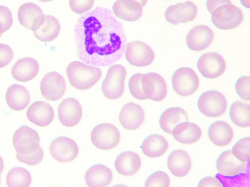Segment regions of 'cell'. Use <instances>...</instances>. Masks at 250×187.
I'll return each mask as SVG.
<instances>
[{"instance_id":"26","label":"cell","mask_w":250,"mask_h":187,"mask_svg":"<svg viewBox=\"0 0 250 187\" xmlns=\"http://www.w3.org/2000/svg\"><path fill=\"white\" fill-rule=\"evenodd\" d=\"M113 178L111 170L106 166L98 164L90 167L85 172L84 180L90 187H104L110 184Z\"/></svg>"},{"instance_id":"35","label":"cell","mask_w":250,"mask_h":187,"mask_svg":"<svg viewBox=\"0 0 250 187\" xmlns=\"http://www.w3.org/2000/svg\"><path fill=\"white\" fill-rule=\"evenodd\" d=\"M143 74L136 73L132 75L128 81V89L131 94L135 98L144 100L146 99L142 88L141 79Z\"/></svg>"},{"instance_id":"13","label":"cell","mask_w":250,"mask_h":187,"mask_svg":"<svg viewBox=\"0 0 250 187\" xmlns=\"http://www.w3.org/2000/svg\"><path fill=\"white\" fill-rule=\"evenodd\" d=\"M141 85L146 98L153 101H161L167 95V83L164 78L156 73L144 74L141 79Z\"/></svg>"},{"instance_id":"46","label":"cell","mask_w":250,"mask_h":187,"mask_svg":"<svg viewBox=\"0 0 250 187\" xmlns=\"http://www.w3.org/2000/svg\"><path fill=\"white\" fill-rule=\"evenodd\" d=\"M4 168V162L2 158L0 155V173H1Z\"/></svg>"},{"instance_id":"9","label":"cell","mask_w":250,"mask_h":187,"mask_svg":"<svg viewBox=\"0 0 250 187\" xmlns=\"http://www.w3.org/2000/svg\"><path fill=\"white\" fill-rule=\"evenodd\" d=\"M197 68L204 77L214 79L218 77L225 72L226 63L219 54L209 52L200 56L197 62Z\"/></svg>"},{"instance_id":"6","label":"cell","mask_w":250,"mask_h":187,"mask_svg":"<svg viewBox=\"0 0 250 187\" xmlns=\"http://www.w3.org/2000/svg\"><path fill=\"white\" fill-rule=\"evenodd\" d=\"M90 139L96 148L102 150H109L114 148L119 144L120 133L114 125L103 123L93 128Z\"/></svg>"},{"instance_id":"12","label":"cell","mask_w":250,"mask_h":187,"mask_svg":"<svg viewBox=\"0 0 250 187\" xmlns=\"http://www.w3.org/2000/svg\"><path fill=\"white\" fill-rule=\"evenodd\" d=\"M66 87L63 77L55 71L47 73L40 82V91L42 96L51 101L61 99L65 93Z\"/></svg>"},{"instance_id":"28","label":"cell","mask_w":250,"mask_h":187,"mask_svg":"<svg viewBox=\"0 0 250 187\" xmlns=\"http://www.w3.org/2000/svg\"><path fill=\"white\" fill-rule=\"evenodd\" d=\"M208 135L209 140L214 145L223 147L229 144L233 137V131L226 121L218 120L209 126Z\"/></svg>"},{"instance_id":"25","label":"cell","mask_w":250,"mask_h":187,"mask_svg":"<svg viewBox=\"0 0 250 187\" xmlns=\"http://www.w3.org/2000/svg\"><path fill=\"white\" fill-rule=\"evenodd\" d=\"M30 98L27 89L18 84L10 86L5 93L7 104L10 109L16 111L25 109L30 102Z\"/></svg>"},{"instance_id":"27","label":"cell","mask_w":250,"mask_h":187,"mask_svg":"<svg viewBox=\"0 0 250 187\" xmlns=\"http://www.w3.org/2000/svg\"><path fill=\"white\" fill-rule=\"evenodd\" d=\"M171 134L178 142L189 145L200 139L202 135V131L195 123L186 121L175 126Z\"/></svg>"},{"instance_id":"19","label":"cell","mask_w":250,"mask_h":187,"mask_svg":"<svg viewBox=\"0 0 250 187\" xmlns=\"http://www.w3.org/2000/svg\"><path fill=\"white\" fill-rule=\"evenodd\" d=\"M29 121L41 127L49 125L54 118L53 107L48 102L37 101L31 104L26 112Z\"/></svg>"},{"instance_id":"5","label":"cell","mask_w":250,"mask_h":187,"mask_svg":"<svg viewBox=\"0 0 250 187\" xmlns=\"http://www.w3.org/2000/svg\"><path fill=\"white\" fill-rule=\"evenodd\" d=\"M227 105V99L223 94L214 90L204 92L197 102L199 111L208 117L221 116L225 112Z\"/></svg>"},{"instance_id":"29","label":"cell","mask_w":250,"mask_h":187,"mask_svg":"<svg viewBox=\"0 0 250 187\" xmlns=\"http://www.w3.org/2000/svg\"><path fill=\"white\" fill-rule=\"evenodd\" d=\"M188 120L186 111L182 108L173 107L165 110L160 115L159 125L165 132L171 134L173 128L179 123Z\"/></svg>"},{"instance_id":"30","label":"cell","mask_w":250,"mask_h":187,"mask_svg":"<svg viewBox=\"0 0 250 187\" xmlns=\"http://www.w3.org/2000/svg\"><path fill=\"white\" fill-rule=\"evenodd\" d=\"M141 147L146 156L156 158L162 156L166 152L168 148V143L162 135L152 134L144 139Z\"/></svg>"},{"instance_id":"18","label":"cell","mask_w":250,"mask_h":187,"mask_svg":"<svg viewBox=\"0 0 250 187\" xmlns=\"http://www.w3.org/2000/svg\"><path fill=\"white\" fill-rule=\"evenodd\" d=\"M145 115V112L141 106L130 102L122 107L119 114V120L125 129L135 130L143 124Z\"/></svg>"},{"instance_id":"36","label":"cell","mask_w":250,"mask_h":187,"mask_svg":"<svg viewBox=\"0 0 250 187\" xmlns=\"http://www.w3.org/2000/svg\"><path fill=\"white\" fill-rule=\"evenodd\" d=\"M239 174V175L237 174L232 176L230 178L228 176L218 173L215 177L222 183L223 187L246 186L244 184L247 183V181L249 182V174L246 173Z\"/></svg>"},{"instance_id":"2","label":"cell","mask_w":250,"mask_h":187,"mask_svg":"<svg viewBox=\"0 0 250 187\" xmlns=\"http://www.w3.org/2000/svg\"><path fill=\"white\" fill-rule=\"evenodd\" d=\"M66 73L71 85L79 90L90 89L99 81L102 74L99 68L77 60L68 65Z\"/></svg>"},{"instance_id":"16","label":"cell","mask_w":250,"mask_h":187,"mask_svg":"<svg viewBox=\"0 0 250 187\" xmlns=\"http://www.w3.org/2000/svg\"><path fill=\"white\" fill-rule=\"evenodd\" d=\"M58 118L60 123L66 127H72L80 121L83 108L75 98L67 97L63 99L58 108Z\"/></svg>"},{"instance_id":"37","label":"cell","mask_w":250,"mask_h":187,"mask_svg":"<svg viewBox=\"0 0 250 187\" xmlns=\"http://www.w3.org/2000/svg\"><path fill=\"white\" fill-rule=\"evenodd\" d=\"M170 178L163 171H157L150 174L146 179L145 187H169Z\"/></svg>"},{"instance_id":"24","label":"cell","mask_w":250,"mask_h":187,"mask_svg":"<svg viewBox=\"0 0 250 187\" xmlns=\"http://www.w3.org/2000/svg\"><path fill=\"white\" fill-rule=\"evenodd\" d=\"M141 159L136 152L127 150L120 153L114 162L116 171L125 176L133 175L141 167Z\"/></svg>"},{"instance_id":"49","label":"cell","mask_w":250,"mask_h":187,"mask_svg":"<svg viewBox=\"0 0 250 187\" xmlns=\"http://www.w3.org/2000/svg\"><path fill=\"white\" fill-rule=\"evenodd\" d=\"M0 183H1V176H0Z\"/></svg>"},{"instance_id":"21","label":"cell","mask_w":250,"mask_h":187,"mask_svg":"<svg viewBox=\"0 0 250 187\" xmlns=\"http://www.w3.org/2000/svg\"><path fill=\"white\" fill-rule=\"evenodd\" d=\"M40 67L38 61L31 57L18 59L11 70V75L16 80L26 82L33 79L38 74Z\"/></svg>"},{"instance_id":"51","label":"cell","mask_w":250,"mask_h":187,"mask_svg":"<svg viewBox=\"0 0 250 187\" xmlns=\"http://www.w3.org/2000/svg\"></svg>"},{"instance_id":"44","label":"cell","mask_w":250,"mask_h":187,"mask_svg":"<svg viewBox=\"0 0 250 187\" xmlns=\"http://www.w3.org/2000/svg\"><path fill=\"white\" fill-rule=\"evenodd\" d=\"M227 4H231L230 0H207L206 7L207 10L211 13L218 6Z\"/></svg>"},{"instance_id":"23","label":"cell","mask_w":250,"mask_h":187,"mask_svg":"<svg viewBox=\"0 0 250 187\" xmlns=\"http://www.w3.org/2000/svg\"><path fill=\"white\" fill-rule=\"evenodd\" d=\"M112 11L121 19L135 21L142 17L143 7L135 0H117L113 4Z\"/></svg>"},{"instance_id":"15","label":"cell","mask_w":250,"mask_h":187,"mask_svg":"<svg viewBox=\"0 0 250 187\" xmlns=\"http://www.w3.org/2000/svg\"><path fill=\"white\" fill-rule=\"evenodd\" d=\"M20 23L31 31L38 30L44 23L45 16L40 7L32 2L21 5L18 10Z\"/></svg>"},{"instance_id":"32","label":"cell","mask_w":250,"mask_h":187,"mask_svg":"<svg viewBox=\"0 0 250 187\" xmlns=\"http://www.w3.org/2000/svg\"><path fill=\"white\" fill-rule=\"evenodd\" d=\"M250 104L237 100L231 105L229 116L231 121L240 128H248L250 125Z\"/></svg>"},{"instance_id":"43","label":"cell","mask_w":250,"mask_h":187,"mask_svg":"<svg viewBox=\"0 0 250 187\" xmlns=\"http://www.w3.org/2000/svg\"><path fill=\"white\" fill-rule=\"evenodd\" d=\"M198 187H222L221 182L216 177L207 176L201 179L198 183Z\"/></svg>"},{"instance_id":"14","label":"cell","mask_w":250,"mask_h":187,"mask_svg":"<svg viewBox=\"0 0 250 187\" xmlns=\"http://www.w3.org/2000/svg\"><path fill=\"white\" fill-rule=\"evenodd\" d=\"M198 12L197 6L193 2L186 1L169 6L164 14L166 20L171 24L177 25L193 21Z\"/></svg>"},{"instance_id":"17","label":"cell","mask_w":250,"mask_h":187,"mask_svg":"<svg viewBox=\"0 0 250 187\" xmlns=\"http://www.w3.org/2000/svg\"><path fill=\"white\" fill-rule=\"evenodd\" d=\"M214 38L212 30L205 25L193 27L186 36V42L188 48L193 51H201L208 47Z\"/></svg>"},{"instance_id":"50","label":"cell","mask_w":250,"mask_h":187,"mask_svg":"<svg viewBox=\"0 0 250 187\" xmlns=\"http://www.w3.org/2000/svg\"><path fill=\"white\" fill-rule=\"evenodd\" d=\"M2 34H0V37L2 36Z\"/></svg>"},{"instance_id":"7","label":"cell","mask_w":250,"mask_h":187,"mask_svg":"<svg viewBox=\"0 0 250 187\" xmlns=\"http://www.w3.org/2000/svg\"><path fill=\"white\" fill-rule=\"evenodd\" d=\"M173 90L177 94L186 97L194 93L199 86V79L195 71L189 67H180L171 78Z\"/></svg>"},{"instance_id":"48","label":"cell","mask_w":250,"mask_h":187,"mask_svg":"<svg viewBox=\"0 0 250 187\" xmlns=\"http://www.w3.org/2000/svg\"><path fill=\"white\" fill-rule=\"evenodd\" d=\"M41 2H49V1H52L53 0H38Z\"/></svg>"},{"instance_id":"20","label":"cell","mask_w":250,"mask_h":187,"mask_svg":"<svg viewBox=\"0 0 250 187\" xmlns=\"http://www.w3.org/2000/svg\"><path fill=\"white\" fill-rule=\"evenodd\" d=\"M248 163L243 162L236 158L231 150L223 151L218 157L216 168L222 175L232 176L245 172Z\"/></svg>"},{"instance_id":"8","label":"cell","mask_w":250,"mask_h":187,"mask_svg":"<svg viewBox=\"0 0 250 187\" xmlns=\"http://www.w3.org/2000/svg\"><path fill=\"white\" fill-rule=\"evenodd\" d=\"M40 136L36 131L23 125L15 131L12 143L17 152L29 154L34 152L40 147Z\"/></svg>"},{"instance_id":"39","label":"cell","mask_w":250,"mask_h":187,"mask_svg":"<svg viewBox=\"0 0 250 187\" xmlns=\"http://www.w3.org/2000/svg\"><path fill=\"white\" fill-rule=\"evenodd\" d=\"M250 76L244 75L239 77L235 85L237 94L245 101H250Z\"/></svg>"},{"instance_id":"38","label":"cell","mask_w":250,"mask_h":187,"mask_svg":"<svg viewBox=\"0 0 250 187\" xmlns=\"http://www.w3.org/2000/svg\"><path fill=\"white\" fill-rule=\"evenodd\" d=\"M44 153L42 149L39 147L36 151L29 154H22L17 152L16 158L21 163L29 166H35L39 164L43 159Z\"/></svg>"},{"instance_id":"22","label":"cell","mask_w":250,"mask_h":187,"mask_svg":"<svg viewBox=\"0 0 250 187\" xmlns=\"http://www.w3.org/2000/svg\"><path fill=\"white\" fill-rule=\"evenodd\" d=\"M167 166L173 175L184 177L189 172L191 168V159L189 154L182 149H176L169 154Z\"/></svg>"},{"instance_id":"47","label":"cell","mask_w":250,"mask_h":187,"mask_svg":"<svg viewBox=\"0 0 250 187\" xmlns=\"http://www.w3.org/2000/svg\"><path fill=\"white\" fill-rule=\"evenodd\" d=\"M135 0L139 2L141 4V5L143 7L146 5V3L148 1V0Z\"/></svg>"},{"instance_id":"33","label":"cell","mask_w":250,"mask_h":187,"mask_svg":"<svg viewBox=\"0 0 250 187\" xmlns=\"http://www.w3.org/2000/svg\"><path fill=\"white\" fill-rule=\"evenodd\" d=\"M6 184L8 187H28L32 182L30 172L21 167L11 168L6 175Z\"/></svg>"},{"instance_id":"4","label":"cell","mask_w":250,"mask_h":187,"mask_svg":"<svg viewBox=\"0 0 250 187\" xmlns=\"http://www.w3.org/2000/svg\"><path fill=\"white\" fill-rule=\"evenodd\" d=\"M244 19L242 10L232 4L220 5L211 13V21L217 28L229 30L238 27Z\"/></svg>"},{"instance_id":"41","label":"cell","mask_w":250,"mask_h":187,"mask_svg":"<svg viewBox=\"0 0 250 187\" xmlns=\"http://www.w3.org/2000/svg\"><path fill=\"white\" fill-rule=\"evenodd\" d=\"M94 0H69L71 10L78 14H83L91 9Z\"/></svg>"},{"instance_id":"11","label":"cell","mask_w":250,"mask_h":187,"mask_svg":"<svg viewBox=\"0 0 250 187\" xmlns=\"http://www.w3.org/2000/svg\"><path fill=\"white\" fill-rule=\"evenodd\" d=\"M125 57L131 65L145 67L150 65L155 58L151 48L141 41H132L126 45Z\"/></svg>"},{"instance_id":"34","label":"cell","mask_w":250,"mask_h":187,"mask_svg":"<svg viewBox=\"0 0 250 187\" xmlns=\"http://www.w3.org/2000/svg\"><path fill=\"white\" fill-rule=\"evenodd\" d=\"M250 137H243L237 141L232 148L234 156L241 162L249 163L250 160Z\"/></svg>"},{"instance_id":"31","label":"cell","mask_w":250,"mask_h":187,"mask_svg":"<svg viewBox=\"0 0 250 187\" xmlns=\"http://www.w3.org/2000/svg\"><path fill=\"white\" fill-rule=\"evenodd\" d=\"M60 29L58 19L53 16L46 15L43 24L33 33L37 39L46 42L54 40L58 36Z\"/></svg>"},{"instance_id":"40","label":"cell","mask_w":250,"mask_h":187,"mask_svg":"<svg viewBox=\"0 0 250 187\" xmlns=\"http://www.w3.org/2000/svg\"><path fill=\"white\" fill-rule=\"evenodd\" d=\"M13 23L12 12L4 5H0V34L8 31Z\"/></svg>"},{"instance_id":"3","label":"cell","mask_w":250,"mask_h":187,"mask_svg":"<svg viewBox=\"0 0 250 187\" xmlns=\"http://www.w3.org/2000/svg\"><path fill=\"white\" fill-rule=\"evenodd\" d=\"M126 75V69L123 65L117 64L110 66L102 84L104 96L110 100L121 97L124 92Z\"/></svg>"},{"instance_id":"45","label":"cell","mask_w":250,"mask_h":187,"mask_svg":"<svg viewBox=\"0 0 250 187\" xmlns=\"http://www.w3.org/2000/svg\"><path fill=\"white\" fill-rule=\"evenodd\" d=\"M241 4L245 7L250 8V0H240Z\"/></svg>"},{"instance_id":"42","label":"cell","mask_w":250,"mask_h":187,"mask_svg":"<svg viewBox=\"0 0 250 187\" xmlns=\"http://www.w3.org/2000/svg\"><path fill=\"white\" fill-rule=\"evenodd\" d=\"M14 57V52L11 47L4 43H0V68L8 65Z\"/></svg>"},{"instance_id":"1","label":"cell","mask_w":250,"mask_h":187,"mask_svg":"<svg viewBox=\"0 0 250 187\" xmlns=\"http://www.w3.org/2000/svg\"><path fill=\"white\" fill-rule=\"evenodd\" d=\"M74 38L78 58L93 66L107 67L118 61L127 45L122 23L109 9L101 6L78 19Z\"/></svg>"},{"instance_id":"10","label":"cell","mask_w":250,"mask_h":187,"mask_svg":"<svg viewBox=\"0 0 250 187\" xmlns=\"http://www.w3.org/2000/svg\"><path fill=\"white\" fill-rule=\"evenodd\" d=\"M49 150L53 158L62 163L74 160L79 151L76 142L66 136H59L54 139L51 142Z\"/></svg>"}]
</instances>
